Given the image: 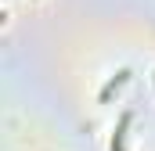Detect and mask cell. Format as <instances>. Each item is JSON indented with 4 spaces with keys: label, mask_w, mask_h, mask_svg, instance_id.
<instances>
[{
    "label": "cell",
    "mask_w": 155,
    "mask_h": 151,
    "mask_svg": "<svg viewBox=\"0 0 155 151\" xmlns=\"http://www.w3.org/2000/svg\"><path fill=\"white\" fill-rule=\"evenodd\" d=\"M130 122H134V112L119 115V126H116V133H112V151H126V130H130Z\"/></svg>",
    "instance_id": "1"
},
{
    "label": "cell",
    "mask_w": 155,
    "mask_h": 151,
    "mask_svg": "<svg viewBox=\"0 0 155 151\" xmlns=\"http://www.w3.org/2000/svg\"><path fill=\"white\" fill-rule=\"evenodd\" d=\"M126 79H130V69H119V72L112 76L105 86H101V94H97V97H101V104H108V101H112V94H116V90L123 86V83H126Z\"/></svg>",
    "instance_id": "2"
}]
</instances>
